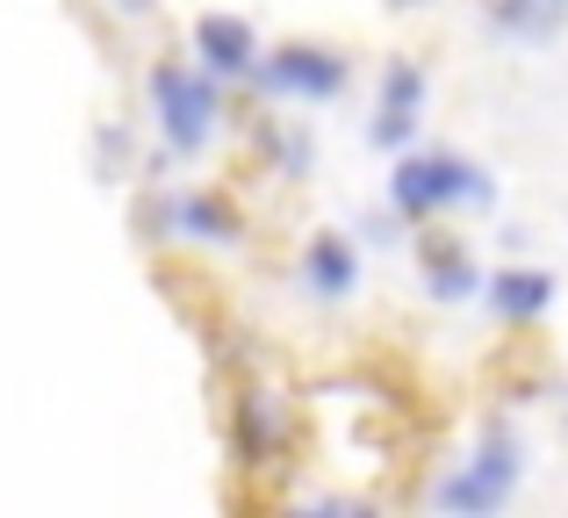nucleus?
<instances>
[{
	"label": "nucleus",
	"instance_id": "obj_11",
	"mask_svg": "<svg viewBox=\"0 0 568 518\" xmlns=\"http://www.w3.org/2000/svg\"><path fill=\"white\" fill-rule=\"evenodd\" d=\"M281 433H288V410H281V396H266V389H245V396H237V418H231L237 461H252V468L274 461Z\"/></svg>",
	"mask_w": 568,
	"mask_h": 518
},
{
	"label": "nucleus",
	"instance_id": "obj_5",
	"mask_svg": "<svg viewBox=\"0 0 568 518\" xmlns=\"http://www.w3.org/2000/svg\"><path fill=\"white\" fill-rule=\"evenodd\" d=\"M417 115H425V65H417V58H388L382 87H375L367 144H375V152H410L417 144Z\"/></svg>",
	"mask_w": 568,
	"mask_h": 518
},
{
	"label": "nucleus",
	"instance_id": "obj_13",
	"mask_svg": "<svg viewBox=\"0 0 568 518\" xmlns=\"http://www.w3.org/2000/svg\"><path fill=\"white\" fill-rule=\"evenodd\" d=\"M115 159H130V130H101V166H115Z\"/></svg>",
	"mask_w": 568,
	"mask_h": 518
},
{
	"label": "nucleus",
	"instance_id": "obj_7",
	"mask_svg": "<svg viewBox=\"0 0 568 518\" xmlns=\"http://www.w3.org/2000/svg\"><path fill=\"white\" fill-rule=\"evenodd\" d=\"M187 51H194V65H209L223 87L231 80H252V65H260V29L245 22V14H194V29H187Z\"/></svg>",
	"mask_w": 568,
	"mask_h": 518
},
{
	"label": "nucleus",
	"instance_id": "obj_15",
	"mask_svg": "<svg viewBox=\"0 0 568 518\" xmlns=\"http://www.w3.org/2000/svg\"><path fill=\"white\" fill-rule=\"evenodd\" d=\"M382 8H396V14H410V8H432V0H382Z\"/></svg>",
	"mask_w": 568,
	"mask_h": 518
},
{
	"label": "nucleus",
	"instance_id": "obj_3",
	"mask_svg": "<svg viewBox=\"0 0 568 518\" xmlns=\"http://www.w3.org/2000/svg\"><path fill=\"white\" fill-rule=\"evenodd\" d=\"M152 115H159V138H166V159H202L216 123H223V80L209 65L159 58L152 65Z\"/></svg>",
	"mask_w": 568,
	"mask_h": 518
},
{
	"label": "nucleus",
	"instance_id": "obj_14",
	"mask_svg": "<svg viewBox=\"0 0 568 518\" xmlns=\"http://www.w3.org/2000/svg\"><path fill=\"white\" fill-rule=\"evenodd\" d=\"M115 8H123V14H152L159 0H115Z\"/></svg>",
	"mask_w": 568,
	"mask_h": 518
},
{
	"label": "nucleus",
	"instance_id": "obj_8",
	"mask_svg": "<svg viewBox=\"0 0 568 518\" xmlns=\"http://www.w3.org/2000/svg\"><path fill=\"white\" fill-rule=\"evenodd\" d=\"M417 274H425L432 303H483V260L468 253V238H446V231H425L417 238Z\"/></svg>",
	"mask_w": 568,
	"mask_h": 518
},
{
	"label": "nucleus",
	"instance_id": "obj_12",
	"mask_svg": "<svg viewBox=\"0 0 568 518\" xmlns=\"http://www.w3.org/2000/svg\"><path fill=\"white\" fill-rule=\"evenodd\" d=\"M260 138H266V152H274V173H288V181H310V173H317V138H310V130L266 123Z\"/></svg>",
	"mask_w": 568,
	"mask_h": 518
},
{
	"label": "nucleus",
	"instance_id": "obj_1",
	"mask_svg": "<svg viewBox=\"0 0 568 518\" xmlns=\"http://www.w3.org/2000/svg\"><path fill=\"white\" fill-rule=\"evenodd\" d=\"M388 210L403 216V224H439V216H489L497 210V181H489L475 159L460 152H396V166H388Z\"/></svg>",
	"mask_w": 568,
	"mask_h": 518
},
{
	"label": "nucleus",
	"instance_id": "obj_9",
	"mask_svg": "<svg viewBox=\"0 0 568 518\" xmlns=\"http://www.w3.org/2000/svg\"><path fill=\"white\" fill-rule=\"evenodd\" d=\"M483 303L497 324H540L555 309V274L547 266H497L483 281Z\"/></svg>",
	"mask_w": 568,
	"mask_h": 518
},
{
	"label": "nucleus",
	"instance_id": "obj_4",
	"mask_svg": "<svg viewBox=\"0 0 568 518\" xmlns=\"http://www.w3.org/2000/svg\"><path fill=\"white\" fill-rule=\"evenodd\" d=\"M252 87L266 101H295V109H317V101H338L353 87V58L338 43H310V37H288L274 51H260L252 65Z\"/></svg>",
	"mask_w": 568,
	"mask_h": 518
},
{
	"label": "nucleus",
	"instance_id": "obj_2",
	"mask_svg": "<svg viewBox=\"0 0 568 518\" xmlns=\"http://www.w3.org/2000/svg\"><path fill=\"white\" fill-rule=\"evenodd\" d=\"M526 433H518L511 418H497L489 410L483 425H475V447L468 461H454L439 483H432V511H454V518H489L504 511L518 497V483H526Z\"/></svg>",
	"mask_w": 568,
	"mask_h": 518
},
{
	"label": "nucleus",
	"instance_id": "obj_6",
	"mask_svg": "<svg viewBox=\"0 0 568 518\" xmlns=\"http://www.w3.org/2000/svg\"><path fill=\"white\" fill-rule=\"evenodd\" d=\"M295 288L324 309L353 303V295H361V245H353L346 231H310L303 253H295Z\"/></svg>",
	"mask_w": 568,
	"mask_h": 518
},
{
	"label": "nucleus",
	"instance_id": "obj_10",
	"mask_svg": "<svg viewBox=\"0 0 568 518\" xmlns=\"http://www.w3.org/2000/svg\"><path fill=\"white\" fill-rule=\"evenodd\" d=\"M483 22H489V37L540 51V43H555L568 29V0H483Z\"/></svg>",
	"mask_w": 568,
	"mask_h": 518
}]
</instances>
